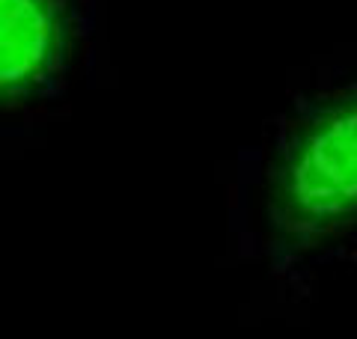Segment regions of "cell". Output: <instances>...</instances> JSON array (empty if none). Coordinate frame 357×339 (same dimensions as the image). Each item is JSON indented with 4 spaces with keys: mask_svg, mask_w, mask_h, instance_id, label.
<instances>
[{
    "mask_svg": "<svg viewBox=\"0 0 357 339\" xmlns=\"http://www.w3.org/2000/svg\"><path fill=\"white\" fill-rule=\"evenodd\" d=\"M265 223L277 268L357 235V75L283 122L265 164Z\"/></svg>",
    "mask_w": 357,
    "mask_h": 339,
    "instance_id": "cell-1",
    "label": "cell"
},
{
    "mask_svg": "<svg viewBox=\"0 0 357 339\" xmlns=\"http://www.w3.org/2000/svg\"><path fill=\"white\" fill-rule=\"evenodd\" d=\"M84 0H0V107L48 96L69 69Z\"/></svg>",
    "mask_w": 357,
    "mask_h": 339,
    "instance_id": "cell-2",
    "label": "cell"
}]
</instances>
